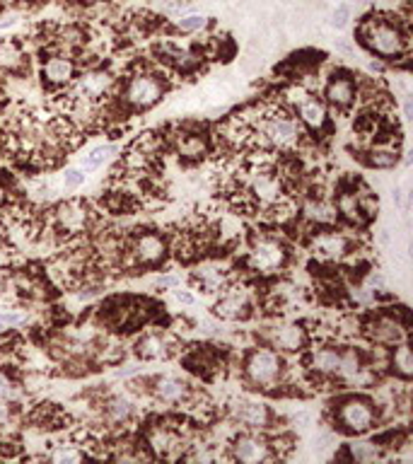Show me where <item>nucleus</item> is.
Here are the masks:
<instances>
[{"instance_id": "2", "label": "nucleus", "mask_w": 413, "mask_h": 464, "mask_svg": "<svg viewBox=\"0 0 413 464\" xmlns=\"http://www.w3.org/2000/svg\"><path fill=\"white\" fill-rule=\"evenodd\" d=\"M281 358L273 351H254L246 360V372L254 385H273L281 375Z\"/></svg>"}, {"instance_id": "21", "label": "nucleus", "mask_w": 413, "mask_h": 464, "mask_svg": "<svg viewBox=\"0 0 413 464\" xmlns=\"http://www.w3.org/2000/svg\"><path fill=\"white\" fill-rule=\"evenodd\" d=\"M167 353L164 351V341L160 336H146L143 341H138V356L141 358H162Z\"/></svg>"}, {"instance_id": "9", "label": "nucleus", "mask_w": 413, "mask_h": 464, "mask_svg": "<svg viewBox=\"0 0 413 464\" xmlns=\"http://www.w3.org/2000/svg\"><path fill=\"white\" fill-rule=\"evenodd\" d=\"M136 254L143 264H155V261L164 257V242L158 234H143L136 242Z\"/></svg>"}, {"instance_id": "42", "label": "nucleus", "mask_w": 413, "mask_h": 464, "mask_svg": "<svg viewBox=\"0 0 413 464\" xmlns=\"http://www.w3.org/2000/svg\"><path fill=\"white\" fill-rule=\"evenodd\" d=\"M288 99H290V102H300V104H302L307 97H304V90H290V92H288Z\"/></svg>"}, {"instance_id": "27", "label": "nucleus", "mask_w": 413, "mask_h": 464, "mask_svg": "<svg viewBox=\"0 0 413 464\" xmlns=\"http://www.w3.org/2000/svg\"><path fill=\"white\" fill-rule=\"evenodd\" d=\"M374 336L382 341H399L401 339L399 324H394L391 319H382V322H377V332H374Z\"/></svg>"}, {"instance_id": "22", "label": "nucleus", "mask_w": 413, "mask_h": 464, "mask_svg": "<svg viewBox=\"0 0 413 464\" xmlns=\"http://www.w3.org/2000/svg\"><path fill=\"white\" fill-rule=\"evenodd\" d=\"M174 445H176V438L167 428H155L153 433H150V447H153L158 455H167Z\"/></svg>"}, {"instance_id": "3", "label": "nucleus", "mask_w": 413, "mask_h": 464, "mask_svg": "<svg viewBox=\"0 0 413 464\" xmlns=\"http://www.w3.org/2000/svg\"><path fill=\"white\" fill-rule=\"evenodd\" d=\"M368 46L379 56H399L404 51V36L389 24H374L368 29Z\"/></svg>"}, {"instance_id": "15", "label": "nucleus", "mask_w": 413, "mask_h": 464, "mask_svg": "<svg viewBox=\"0 0 413 464\" xmlns=\"http://www.w3.org/2000/svg\"><path fill=\"white\" fill-rule=\"evenodd\" d=\"M273 341H276L278 349L298 351L300 346L304 344V334H302V329H300V327H295V324H290V327L278 329V332L273 334Z\"/></svg>"}, {"instance_id": "13", "label": "nucleus", "mask_w": 413, "mask_h": 464, "mask_svg": "<svg viewBox=\"0 0 413 464\" xmlns=\"http://www.w3.org/2000/svg\"><path fill=\"white\" fill-rule=\"evenodd\" d=\"M237 419L242 421L244 426H249V428H264L268 423V409L264 404H242V407L237 409Z\"/></svg>"}, {"instance_id": "10", "label": "nucleus", "mask_w": 413, "mask_h": 464, "mask_svg": "<svg viewBox=\"0 0 413 464\" xmlns=\"http://www.w3.org/2000/svg\"><path fill=\"white\" fill-rule=\"evenodd\" d=\"M155 394H158V399H162V402L176 404L186 397V385L181 380H176V377H169V375L160 377V380L155 382Z\"/></svg>"}, {"instance_id": "45", "label": "nucleus", "mask_w": 413, "mask_h": 464, "mask_svg": "<svg viewBox=\"0 0 413 464\" xmlns=\"http://www.w3.org/2000/svg\"><path fill=\"white\" fill-rule=\"evenodd\" d=\"M0 204H3V191H0Z\"/></svg>"}, {"instance_id": "32", "label": "nucleus", "mask_w": 413, "mask_h": 464, "mask_svg": "<svg viewBox=\"0 0 413 464\" xmlns=\"http://www.w3.org/2000/svg\"><path fill=\"white\" fill-rule=\"evenodd\" d=\"M353 457H356L358 462H372L377 460V447L374 445H368V442H360V445H353Z\"/></svg>"}, {"instance_id": "43", "label": "nucleus", "mask_w": 413, "mask_h": 464, "mask_svg": "<svg viewBox=\"0 0 413 464\" xmlns=\"http://www.w3.org/2000/svg\"><path fill=\"white\" fill-rule=\"evenodd\" d=\"M160 286H176V279H160Z\"/></svg>"}, {"instance_id": "46", "label": "nucleus", "mask_w": 413, "mask_h": 464, "mask_svg": "<svg viewBox=\"0 0 413 464\" xmlns=\"http://www.w3.org/2000/svg\"><path fill=\"white\" fill-rule=\"evenodd\" d=\"M0 290H3V281H0Z\"/></svg>"}, {"instance_id": "31", "label": "nucleus", "mask_w": 413, "mask_h": 464, "mask_svg": "<svg viewBox=\"0 0 413 464\" xmlns=\"http://www.w3.org/2000/svg\"><path fill=\"white\" fill-rule=\"evenodd\" d=\"M358 358L353 353H348V356H341V363H339V372L346 380H356V375H358Z\"/></svg>"}, {"instance_id": "4", "label": "nucleus", "mask_w": 413, "mask_h": 464, "mask_svg": "<svg viewBox=\"0 0 413 464\" xmlns=\"http://www.w3.org/2000/svg\"><path fill=\"white\" fill-rule=\"evenodd\" d=\"M160 97H162V85H160V80L153 76L136 78L131 85H128V92H126V99L133 106H150V104L158 102Z\"/></svg>"}, {"instance_id": "16", "label": "nucleus", "mask_w": 413, "mask_h": 464, "mask_svg": "<svg viewBox=\"0 0 413 464\" xmlns=\"http://www.w3.org/2000/svg\"><path fill=\"white\" fill-rule=\"evenodd\" d=\"M300 116H302V121L307 126L319 129V126L324 124V119H326V109H324V104L316 102V99H304L302 106H300Z\"/></svg>"}, {"instance_id": "5", "label": "nucleus", "mask_w": 413, "mask_h": 464, "mask_svg": "<svg viewBox=\"0 0 413 464\" xmlns=\"http://www.w3.org/2000/svg\"><path fill=\"white\" fill-rule=\"evenodd\" d=\"M286 261V252L278 242L273 239H261L251 249V266L259 271H273Z\"/></svg>"}, {"instance_id": "30", "label": "nucleus", "mask_w": 413, "mask_h": 464, "mask_svg": "<svg viewBox=\"0 0 413 464\" xmlns=\"http://www.w3.org/2000/svg\"><path fill=\"white\" fill-rule=\"evenodd\" d=\"M176 27L181 31H198L206 27V17L203 15H184V17L176 20Z\"/></svg>"}, {"instance_id": "18", "label": "nucleus", "mask_w": 413, "mask_h": 464, "mask_svg": "<svg viewBox=\"0 0 413 464\" xmlns=\"http://www.w3.org/2000/svg\"><path fill=\"white\" fill-rule=\"evenodd\" d=\"M22 61H24V56L15 41H3V44H0V68H5V71H18V68L22 66Z\"/></svg>"}, {"instance_id": "34", "label": "nucleus", "mask_w": 413, "mask_h": 464, "mask_svg": "<svg viewBox=\"0 0 413 464\" xmlns=\"http://www.w3.org/2000/svg\"><path fill=\"white\" fill-rule=\"evenodd\" d=\"M53 462H80L83 460V452L73 450V447H58L56 452H51Z\"/></svg>"}, {"instance_id": "40", "label": "nucleus", "mask_w": 413, "mask_h": 464, "mask_svg": "<svg viewBox=\"0 0 413 464\" xmlns=\"http://www.w3.org/2000/svg\"><path fill=\"white\" fill-rule=\"evenodd\" d=\"M184 8H186V5L181 3V0H172V3H164V5H162V10H164V13H172V15H176V13H184Z\"/></svg>"}, {"instance_id": "26", "label": "nucleus", "mask_w": 413, "mask_h": 464, "mask_svg": "<svg viewBox=\"0 0 413 464\" xmlns=\"http://www.w3.org/2000/svg\"><path fill=\"white\" fill-rule=\"evenodd\" d=\"M394 367L401 372L404 377H411L413 375V356H411V349L406 344H401L399 349H396L394 353Z\"/></svg>"}, {"instance_id": "20", "label": "nucleus", "mask_w": 413, "mask_h": 464, "mask_svg": "<svg viewBox=\"0 0 413 464\" xmlns=\"http://www.w3.org/2000/svg\"><path fill=\"white\" fill-rule=\"evenodd\" d=\"M339 363H341V356L329 349L316 351L314 358H312L314 370H319V372H339Z\"/></svg>"}, {"instance_id": "29", "label": "nucleus", "mask_w": 413, "mask_h": 464, "mask_svg": "<svg viewBox=\"0 0 413 464\" xmlns=\"http://www.w3.org/2000/svg\"><path fill=\"white\" fill-rule=\"evenodd\" d=\"M339 211L348 218V220H360V216H358V213H360V206H358L356 196H351V194L341 196V199H339Z\"/></svg>"}, {"instance_id": "41", "label": "nucleus", "mask_w": 413, "mask_h": 464, "mask_svg": "<svg viewBox=\"0 0 413 464\" xmlns=\"http://www.w3.org/2000/svg\"><path fill=\"white\" fill-rule=\"evenodd\" d=\"M10 392H13V385H10V380H8V377H5L3 372H0V399H3V397H8Z\"/></svg>"}, {"instance_id": "8", "label": "nucleus", "mask_w": 413, "mask_h": 464, "mask_svg": "<svg viewBox=\"0 0 413 464\" xmlns=\"http://www.w3.org/2000/svg\"><path fill=\"white\" fill-rule=\"evenodd\" d=\"M246 307V290L244 288H234L227 295H223V300L216 305V314L220 319H237Z\"/></svg>"}, {"instance_id": "12", "label": "nucleus", "mask_w": 413, "mask_h": 464, "mask_svg": "<svg viewBox=\"0 0 413 464\" xmlns=\"http://www.w3.org/2000/svg\"><path fill=\"white\" fill-rule=\"evenodd\" d=\"M73 73H75L73 61H71V58H63V56L51 58V61L44 66V78L49 80V83H53V85L68 83V80L73 78Z\"/></svg>"}, {"instance_id": "7", "label": "nucleus", "mask_w": 413, "mask_h": 464, "mask_svg": "<svg viewBox=\"0 0 413 464\" xmlns=\"http://www.w3.org/2000/svg\"><path fill=\"white\" fill-rule=\"evenodd\" d=\"M264 136L273 146H290V143H295V138H298V129L288 119H273L264 124Z\"/></svg>"}, {"instance_id": "14", "label": "nucleus", "mask_w": 413, "mask_h": 464, "mask_svg": "<svg viewBox=\"0 0 413 464\" xmlns=\"http://www.w3.org/2000/svg\"><path fill=\"white\" fill-rule=\"evenodd\" d=\"M326 97H329L331 104L336 106H346L353 102V83L346 78H336L329 83V87H326Z\"/></svg>"}, {"instance_id": "35", "label": "nucleus", "mask_w": 413, "mask_h": 464, "mask_svg": "<svg viewBox=\"0 0 413 464\" xmlns=\"http://www.w3.org/2000/svg\"><path fill=\"white\" fill-rule=\"evenodd\" d=\"M109 414L114 416L116 421L128 419V414H131V404H128L126 399H111V404H109Z\"/></svg>"}, {"instance_id": "11", "label": "nucleus", "mask_w": 413, "mask_h": 464, "mask_svg": "<svg viewBox=\"0 0 413 464\" xmlns=\"http://www.w3.org/2000/svg\"><path fill=\"white\" fill-rule=\"evenodd\" d=\"M348 242L343 234H321V237H316L314 242V252L319 254V257H326V259H339L343 257V252H346Z\"/></svg>"}, {"instance_id": "44", "label": "nucleus", "mask_w": 413, "mask_h": 464, "mask_svg": "<svg viewBox=\"0 0 413 464\" xmlns=\"http://www.w3.org/2000/svg\"><path fill=\"white\" fill-rule=\"evenodd\" d=\"M8 419V409L3 407V404H0V421H5Z\"/></svg>"}, {"instance_id": "39", "label": "nucleus", "mask_w": 413, "mask_h": 464, "mask_svg": "<svg viewBox=\"0 0 413 464\" xmlns=\"http://www.w3.org/2000/svg\"><path fill=\"white\" fill-rule=\"evenodd\" d=\"M174 300L181 302V305H194L196 297L191 295V293H186V290H174Z\"/></svg>"}, {"instance_id": "37", "label": "nucleus", "mask_w": 413, "mask_h": 464, "mask_svg": "<svg viewBox=\"0 0 413 464\" xmlns=\"http://www.w3.org/2000/svg\"><path fill=\"white\" fill-rule=\"evenodd\" d=\"M179 150L184 155H189V157H196V155L203 153V141L201 138H186V141H181Z\"/></svg>"}, {"instance_id": "36", "label": "nucleus", "mask_w": 413, "mask_h": 464, "mask_svg": "<svg viewBox=\"0 0 413 464\" xmlns=\"http://www.w3.org/2000/svg\"><path fill=\"white\" fill-rule=\"evenodd\" d=\"M348 20H351V8H348V5H339V8L334 10V15H331V24H334L336 29L348 27Z\"/></svg>"}, {"instance_id": "24", "label": "nucleus", "mask_w": 413, "mask_h": 464, "mask_svg": "<svg viewBox=\"0 0 413 464\" xmlns=\"http://www.w3.org/2000/svg\"><path fill=\"white\" fill-rule=\"evenodd\" d=\"M58 218L68 230H80L85 225V211H80L78 206H63L58 211Z\"/></svg>"}, {"instance_id": "23", "label": "nucleus", "mask_w": 413, "mask_h": 464, "mask_svg": "<svg viewBox=\"0 0 413 464\" xmlns=\"http://www.w3.org/2000/svg\"><path fill=\"white\" fill-rule=\"evenodd\" d=\"M254 191L259 199L264 201H276L278 196H281V184H278L273 177H268V174H264V177H259L254 181Z\"/></svg>"}, {"instance_id": "6", "label": "nucleus", "mask_w": 413, "mask_h": 464, "mask_svg": "<svg viewBox=\"0 0 413 464\" xmlns=\"http://www.w3.org/2000/svg\"><path fill=\"white\" fill-rule=\"evenodd\" d=\"M234 457L246 464H256V462L268 460L266 440L256 438V435H239V438L234 440Z\"/></svg>"}, {"instance_id": "1", "label": "nucleus", "mask_w": 413, "mask_h": 464, "mask_svg": "<svg viewBox=\"0 0 413 464\" xmlns=\"http://www.w3.org/2000/svg\"><path fill=\"white\" fill-rule=\"evenodd\" d=\"M339 419L343 428L351 430V433H368L374 423L372 404L365 402V399H348V402H343Z\"/></svg>"}, {"instance_id": "25", "label": "nucleus", "mask_w": 413, "mask_h": 464, "mask_svg": "<svg viewBox=\"0 0 413 464\" xmlns=\"http://www.w3.org/2000/svg\"><path fill=\"white\" fill-rule=\"evenodd\" d=\"M111 153H114V148L111 146H99V148H94V150H90L88 155H85V157L80 160V164H83L85 169H97L106 162V160H109Z\"/></svg>"}, {"instance_id": "38", "label": "nucleus", "mask_w": 413, "mask_h": 464, "mask_svg": "<svg viewBox=\"0 0 413 464\" xmlns=\"http://www.w3.org/2000/svg\"><path fill=\"white\" fill-rule=\"evenodd\" d=\"M83 181H85V174L80 172V169H66V172H63V186H66V189H78Z\"/></svg>"}, {"instance_id": "17", "label": "nucleus", "mask_w": 413, "mask_h": 464, "mask_svg": "<svg viewBox=\"0 0 413 464\" xmlns=\"http://www.w3.org/2000/svg\"><path fill=\"white\" fill-rule=\"evenodd\" d=\"M109 83H111V78L106 76V73H92V76H85L80 80V92H83L85 97H99V94L109 87Z\"/></svg>"}, {"instance_id": "33", "label": "nucleus", "mask_w": 413, "mask_h": 464, "mask_svg": "<svg viewBox=\"0 0 413 464\" xmlns=\"http://www.w3.org/2000/svg\"><path fill=\"white\" fill-rule=\"evenodd\" d=\"M201 281H203V286L208 288V293L218 290V288L223 286V271H218V269H203V271H201Z\"/></svg>"}, {"instance_id": "28", "label": "nucleus", "mask_w": 413, "mask_h": 464, "mask_svg": "<svg viewBox=\"0 0 413 464\" xmlns=\"http://www.w3.org/2000/svg\"><path fill=\"white\" fill-rule=\"evenodd\" d=\"M27 322V312H18V309H8V312H0V332L5 329L20 327Z\"/></svg>"}, {"instance_id": "19", "label": "nucleus", "mask_w": 413, "mask_h": 464, "mask_svg": "<svg viewBox=\"0 0 413 464\" xmlns=\"http://www.w3.org/2000/svg\"><path fill=\"white\" fill-rule=\"evenodd\" d=\"M304 216L314 223H334L336 220V211L329 204H324V201H309V204L304 206Z\"/></svg>"}]
</instances>
